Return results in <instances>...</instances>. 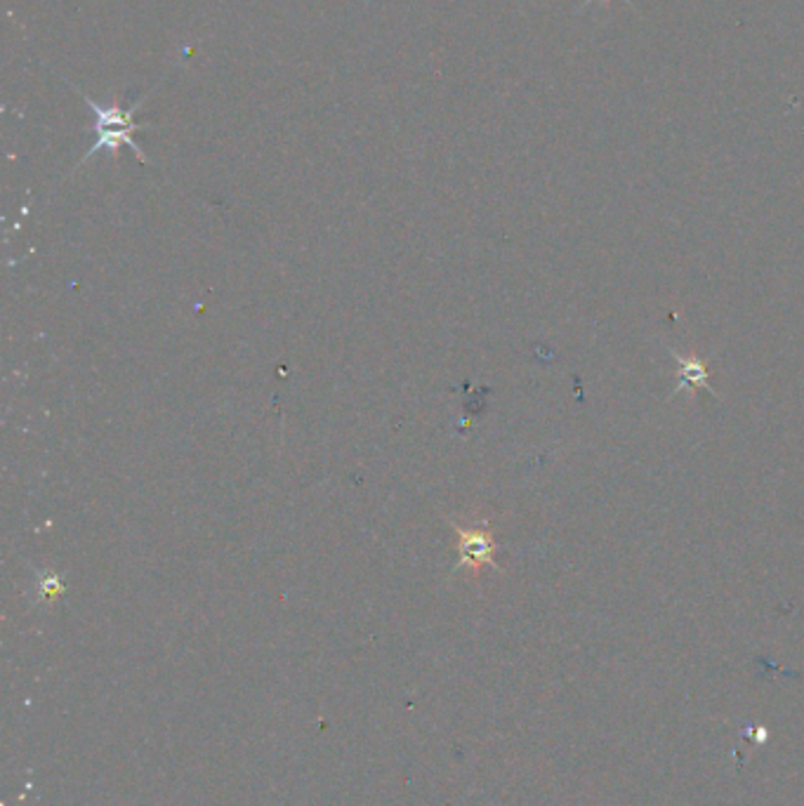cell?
Returning a JSON list of instances; mask_svg holds the SVG:
<instances>
[{"instance_id":"obj_1","label":"cell","mask_w":804,"mask_h":806,"mask_svg":"<svg viewBox=\"0 0 804 806\" xmlns=\"http://www.w3.org/2000/svg\"><path fill=\"white\" fill-rule=\"evenodd\" d=\"M81 97L87 102L90 112H93L95 116V133H97V140L93 142V146H90V152L83 156L81 163L90 161L95 154L100 152H118V146H131V149L137 154L140 161H146L142 149L135 142V133L142 131V125L135 121V112L137 106L144 102L140 100L137 104H133V108H121L118 104H100L95 100H90L87 95L81 93Z\"/></svg>"},{"instance_id":"obj_2","label":"cell","mask_w":804,"mask_h":806,"mask_svg":"<svg viewBox=\"0 0 804 806\" xmlns=\"http://www.w3.org/2000/svg\"><path fill=\"white\" fill-rule=\"evenodd\" d=\"M455 536H458V564H455V571L463 569H482V566H491V569H501L496 564V542H493L491 534L482 526L463 528L461 524L451 521Z\"/></svg>"},{"instance_id":"obj_3","label":"cell","mask_w":804,"mask_h":806,"mask_svg":"<svg viewBox=\"0 0 804 806\" xmlns=\"http://www.w3.org/2000/svg\"><path fill=\"white\" fill-rule=\"evenodd\" d=\"M670 354H672V359H674V361L680 363L678 388H674L672 396H678L682 390H693V388L708 390V392L712 394L710 384H708L710 375H708V369H705V363H703L701 359H697V356H680L678 352H670Z\"/></svg>"}]
</instances>
